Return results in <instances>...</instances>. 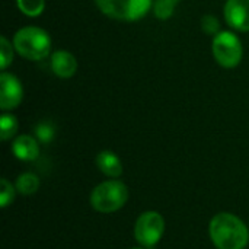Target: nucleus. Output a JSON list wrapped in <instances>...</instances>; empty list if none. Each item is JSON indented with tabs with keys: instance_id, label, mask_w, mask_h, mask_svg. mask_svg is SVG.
Returning <instances> with one entry per match:
<instances>
[{
	"instance_id": "0eeeda50",
	"label": "nucleus",
	"mask_w": 249,
	"mask_h": 249,
	"mask_svg": "<svg viewBox=\"0 0 249 249\" xmlns=\"http://www.w3.org/2000/svg\"><path fill=\"white\" fill-rule=\"evenodd\" d=\"M22 86L19 80L9 74L1 73L0 76V107L1 109H13L16 108L22 101Z\"/></svg>"
},
{
	"instance_id": "20e7f679",
	"label": "nucleus",
	"mask_w": 249,
	"mask_h": 249,
	"mask_svg": "<svg viewBox=\"0 0 249 249\" xmlns=\"http://www.w3.org/2000/svg\"><path fill=\"white\" fill-rule=\"evenodd\" d=\"M102 13L112 19L137 20L152 6V0H95Z\"/></svg>"
},
{
	"instance_id": "ddd939ff",
	"label": "nucleus",
	"mask_w": 249,
	"mask_h": 249,
	"mask_svg": "<svg viewBox=\"0 0 249 249\" xmlns=\"http://www.w3.org/2000/svg\"><path fill=\"white\" fill-rule=\"evenodd\" d=\"M18 131V120L13 115L4 114L0 118V137L3 142L12 139Z\"/></svg>"
},
{
	"instance_id": "4468645a",
	"label": "nucleus",
	"mask_w": 249,
	"mask_h": 249,
	"mask_svg": "<svg viewBox=\"0 0 249 249\" xmlns=\"http://www.w3.org/2000/svg\"><path fill=\"white\" fill-rule=\"evenodd\" d=\"M19 9L28 16H38L44 10V0H18Z\"/></svg>"
},
{
	"instance_id": "dca6fc26",
	"label": "nucleus",
	"mask_w": 249,
	"mask_h": 249,
	"mask_svg": "<svg viewBox=\"0 0 249 249\" xmlns=\"http://www.w3.org/2000/svg\"><path fill=\"white\" fill-rule=\"evenodd\" d=\"M15 200V188L7 179L0 181V206L6 209Z\"/></svg>"
},
{
	"instance_id": "1a4fd4ad",
	"label": "nucleus",
	"mask_w": 249,
	"mask_h": 249,
	"mask_svg": "<svg viewBox=\"0 0 249 249\" xmlns=\"http://www.w3.org/2000/svg\"><path fill=\"white\" fill-rule=\"evenodd\" d=\"M12 152L19 160L31 162V160H35L38 158L39 147H38V143L34 137L19 136L12 144Z\"/></svg>"
},
{
	"instance_id": "39448f33",
	"label": "nucleus",
	"mask_w": 249,
	"mask_h": 249,
	"mask_svg": "<svg viewBox=\"0 0 249 249\" xmlns=\"http://www.w3.org/2000/svg\"><path fill=\"white\" fill-rule=\"evenodd\" d=\"M165 232V220L158 212H144L136 222V241L144 248H153Z\"/></svg>"
},
{
	"instance_id": "7ed1b4c3",
	"label": "nucleus",
	"mask_w": 249,
	"mask_h": 249,
	"mask_svg": "<svg viewBox=\"0 0 249 249\" xmlns=\"http://www.w3.org/2000/svg\"><path fill=\"white\" fill-rule=\"evenodd\" d=\"M13 45L20 55L28 60H41L48 55L51 41L45 31L34 26L23 28L16 32Z\"/></svg>"
},
{
	"instance_id": "6e6552de",
	"label": "nucleus",
	"mask_w": 249,
	"mask_h": 249,
	"mask_svg": "<svg viewBox=\"0 0 249 249\" xmlns=\"http://www.w3.org/2000/svg\"><path fill=\"white\" fill-rule=\"evenodd\" d=\"M225 18L238 31H249V0H228Z\"/></svg>"
},
{
	"instance_id": "a211bd4d",
	"label": "nucleus",
	"mask_w": 249,
	"mask_h": 249,
	"mask_svg": "<svg viewBox=\"0 0 249 249\" xmlns=\"http://www.w3.org/2000/svg\"><path fill=\"white\" fill-rule=\"evenodd\" d=\"M201 28L206 34H217L219 31V20L213 15H206L201 20Z\"/></svg>"
},
{
	"instance_id": "f3484780",
	"label": "nucleus",
	"mask_w": 249,
	"mask_h": 249,
	"mask_svg": "<svg viewBox=\"0 0 249 249\" xmlns=\"http://www.w3.org/2000/svg\"><path fill=\"white\" fill-rule=\"evenodd\" d=\"M13 60V50H12V45L9 44V41L1 36L0 38V64L3 69H6Z\"/></svg>"
},
{
	"instance_id": "423d86ee",
	"label": "nucleus",
	"mask_w": 249,
	"mask_h": 249,
	"mask_svg": "<svg viewBox=\"0 0 249 249\" xmlns=\"http://www.w3.org/2000/svg\"><path fill=\"white\" fill-rule=\"evenodd\" d=\"M213 54L223 67H235L242 58V44L232 32H219L213 39Z\"/></svg>"
},
{
	"instance_id": "aec40b11",
	"label": "nucleus",
	"mask_w": 249,
	"mask_h": 249,
	"mask_svg": "<svg viewBox=\"0 0 249 249\" xmlns=\"http://www.w3.org/2000/svg\"><path fill=\"white\" fill-rule=\"evenodd\" d=\"M133 249H143V248H133Z\"/></svg>"
},
{
	"instance_id": "2eb2a0df",
	"label": "nucleus",
	"mask_w": 249,
	"mask_h": 249,
	"mask_svg": "<svg viewBox=\"0 0 249 249\" xmlns=\"http://www.w3.org/2000/svg\"><path fill=\"white\" fill-rule=\"evenodd\" d=\"M179 0H156L155 1V15L159 19H168L172 16L175 4Z\"/></svg>"
},
{
	"instance_id": "f03ea898",
	"label": "nucleus",
	"mask_w": 249,
	"mask_h": 249,
	"mask_svg": "<svg viewBox=\"0 0 249 249\" xmlns=\"http://www.w3.org/2000/svg\"><path fill=\"white\" fill-rule=\"evenodd\" d=\"M128 200V188L121 181H105L93 188L90 204L96 212L114 213L124 207Z\"/></svg>"
},
{
	"instance_id": "9d476101",
	"label": "nucleus",
	"mask_w": 249,
	"mask_h": 249,
	"mask_svg": "<svg viewBox=\"0 0 249 249\" xmlns=\"http://www.w3.org/2000/svg\"><path fill=\"white\" fill-rule=\"evenodd\" d=\"M51 69L57 76L67 79V77H71L76 73L77 61L70 53L57 51V53H54V55L51 58Z\"/></svg>"
},
{
	"instance_id": "f257e3e1",
	"label": "nucleus",
	"mask_w": 249,
	"mask_h": 249,
	"mask_svg": "<svg viewBox=\"0 0 249 249\" xmlns=\"http://www.w3.org/2000/svg\"><path fill=\"white\" fill-rule=\"evenodd\" d=\"M210 238L217 249H245L249 232L245 223L231 213H219L210 222Z\"/></svg>"
},
{
	"instance_id": "9b49d317",
	"label": "nucleus",
	"mask_w": 249,
	"mask_h": 249,
	"mask_svg": "<svg viewBox=\"0 0 249 249\" xmlns=\"http://www.w3.org/2000/svg\"><path fill=\"white\" fill-rule=\"evenodd\" d=\"M96 165L102 174L111 178H118L123 174V163L120 158L109 150H104L96 156Z\"/></svg>"
},
{
	"instance_id": "6ab92c4d",
	"label": "nucleus",
	"mask_w": 249,
	"mask_h": 249,
	"mask_svg": "<svg viewBox=\"0 0 249 249\" xmlns=\"http://www.w3.org/2000/svg\"><path fill=\"white\" fill-rule=\"evenodd\" d=\"M36 134L42 142H50L53 139V128L47 124H42L36 128Z\"/></svg>"
},
{
	"instance_id": "f8f14e48",
	"label": "nucleus",
	"mask_w": 249,
	"mask_h": 249,
	"mask_svg": "<svg viewBox=\"0 0 249 249\" xmlns=\"http://www.w3.org/2000/svg\"><path fill=\"white\" fill-rule=\"evenodd\" d=\"M39 188V178L34 174H22L16 179V190L22 196H32Z\"/></svg>"
}]
</instances>
